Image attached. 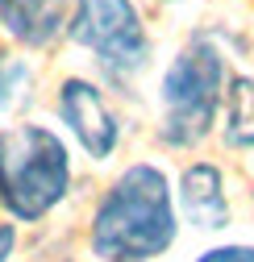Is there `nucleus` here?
<instances>
[{"label": "nucleus", "instance_id": "f257e3e1", "mask_svg": "<svg viewBox=\"0 0 254 262\" xmlns=\"http://www.w3.org/2000/svg\"><path fill=\"white\" fill-rule=\"evenodd\" d=\"M175 233L179 216L167 175L150 162H134L100 195L88 237L100 262H150L175 246Z\"/></svg>", "mask_w": 254, "mask_h": 262}, {"label": "nucleus", "instance_id": "f03ea898", "mask_svg": "<svg viewBox=\"0 0 254 262\" xmlns=\"http://www.w3.org/2000/svg\"><path fill=\"white\" fill-rule=\"evenodd\" d=\"M71 187L67 146L46 125H13L0 134V204L13 221H42Z\"/></svg>", "mask_w": 254, "mask_h": 262}, {"label": "nucleus", "instance_id": "7ed1b4c3", "mask_svg": "<svg viewBox=\"0 0 254 262\" xmlns=\"http://www.w3.org/2000/svg\"><path fill=\"white\" fill-rule=\"evenodd\" d=\"M225 100V58L208 38H192L163 75V134L167 146H200Z\"/></svg>", "mask_w": 254, "mask_h": 262}, {"label": "nucleus", "instance_id": "20e7f679", "mask_svg": "<svg viewBox=\"0 0 254 262\" xmlns=\"http://www.w3.org/2000/svg\"><path fill=\"white\" fill-rule=\"evenodd\" d=\"M71 38L88 46L113 75H134L150 58V38L134 0H75Z\"/></svg>", "mask_w": 254, "mask_h": 262}, {"label": "nucleus", "instance_id": "39448f33", "mask_svg": "<svg viewBox=\"0 0 254 262\" xmlns=\"http://www.w3.org/2000/svg\"><path fill=\"white\" fill-rule=\"evenodd\" d=\"M58 117L67 121V129L79 138L83 154L88 158H96L104 162L117 142H121V125L113 117V108L104 104V96L96 83H88V79H67L58 92Z\"/></svg>", "mask_w": 254, "mask_h": 262}, {"label": "nucleus", "instance_id": "423d86ee", "mask_svg": "<svg viewBox=\"0 0 254 262\" xmlns=\"http://www.w3.org/2000/svg\"><path fill=\"white\" fill-rule=\"evenodd\" d=\"M179 212L196 229H225L229 225V195H225V175L213 162H192L179 175Z\"/></svg>", "mask_w": 254, "mask_h": 262}, {"label": "nucleus", "instance_id": "0eeeda50", "mask_svg": "<svg viewBox=\"0 0 254 262\" xmlns=\"http://www.w3.org/2000/svg\"><path fill=\"white\" fill-rule=\"evenodd\" d=\"M58 0H0V25L25 46H46L58 34Z\"/></svg>", "mask_w": 254, "mask_h": 262}, {"label": "nucleus", "instance_id": "6e6552de", "mask_svg": "<svg viewBox=\"0 0 254 262\" xmlns=\"http://www.w3.org/2000/svg\"><path fill=\"white\" fill-rule=\"evenodd\" d=\"M225 146L254 150V75H238L225 88Z\"/></svg>", "mask_w": 254, "mask_h": 262}, {"label": "nucleus", "instance_id": "1a4fd4ad", "mask_svg": "<svg viewBox=\"0 0 254 262\" xmlns=\"http://www.w3.org/2000/svg\"><path fill=\"white\" fill-rule=\"evenodd\" d=\"M21 83H25V71L17 67L13 58H5V54H0V108H5L13 96H17V88H21Z\"/></svg>", "mask_w": 254, "mask_h": 262}, {"label": "nucleus", "instance_id": "9d476101", "mask_svg": "<svg viewBox=\"0 0 254 262\" xmlns=\"http://www.w3.org/2000/svg\"><path fill=\"white\" fill-rule=\"evenodd\" d=\"M196 262H254V246H213Z\"/></svg>", "mask_w": 254, "mask_h": 262}, {"label": "nucleus", "instance_id": "9b49d317", "mask_svg": "<svg viewBox=\"0 0 254 262\" xmlns=\"http://www.w3.org/2000/svg\"><path fill=\"white\" fill-rule=\"evenodd\" d=\"M17 250V229L13 225H0V262H9Z\"/></svg>", "mask_w": 254, "mask_h": 262}]
</instances>
